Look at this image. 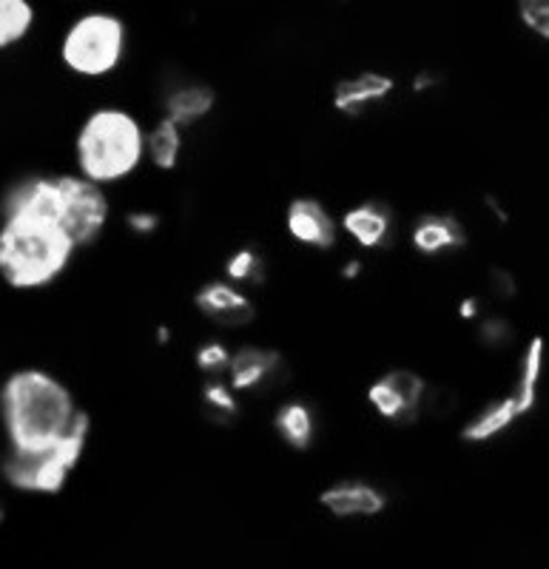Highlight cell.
<instances>
[{
    "mask_svg": "<svg viewBox=\"0 0 549 569\" xmlns=\"http://www.w3.org/2000/svg\"><path fill=\"white\" fill-rule=\"evenodd\" d=\"M83 410L74 385L46 365H14L0 376V447L40 450L52 445Z\"/></svg>",
    "mask_w": 549,
    "mask_h": 569,
    "instance_id": "obj_1",
    "label": "cell"
},
{
    "mask_svg": "<svg viewBox=\"0 0 549 569\" xmlns=\"http://www.w3.org/2000/svg\"><path fill=\"white\" fill-rule=\"evenodd\" d=\"M69 169L111 194L131 186L146 171V117L123 100L86 106L71 126Z\"/></svg>",
    "mask_w": 549,
    "mask_h": 569,
    "instance_id": "obj_2",
    "label": "cell"
},
{
    "mask_svg": "<svg viewBox=\"0 0 549 569\" xmlns=\"http://www.w3.org/2000/svg\"><path fill=\"white\" fill-rule=\"evenodd\" d=\"M83 257L60 222L34 211H0V284L18 297L52 291Z\"/></svg>",
    "mask_w": 549,
    "mask_h": 569,
    "instance_id": "obj_3",
    "label": "cell"
},
{
    "mask_svg": "<svg viewBox=\"0 0 549 569\" xmlns=\"http://www.w3.org/2000/svg\"><path fill=\"white\" fill-rule=\"evenodd\" d=\"M134 32L120 9L100 0L74 7L54 32L52 58L60 74L78 86L114 83L131 63Z\"/></svg>",
    "mask_w": 549,
    "mask_h": 569,
    "instance_id": "obj_4",
    "label": "cell"
},
{
    "mask_svg": "<svg viewBox=\"0 0 549 569\" xmlns=\"http://www.w3.org/2000/svg\"><path fill=\"white\" fill-rule=\"evenodd\" d=\"M94 439V416L89 408L52 445L40 450H3L0 447V487L18 498H58L69 490L89 456Z\"/></svg>",
    "mask_w": 549,
    "mask_h": 569,
    "instance_id": "obj_5",
    "label": "cell"
},
{
    "mask_svg": "<svg viewBox=\"0 0 549 569\" xmlns=\"http://www.w3.org/2000/svg\"><path fill=\"white\" fill-rule=\"evenodd\" d=\"M54 213L80 253H89L114 226V194L78 171L54 169Z\"/></svg>",
    "mask_w": 549,
    "mask_h": 569,
    "instance_id": "obj_6",
    "label": "cell"
},
{
    "mask_svg": "<svg viewBox=\"0 0 549 569\" xmlns=\"http://www.w3.org/2000/svg\"><path fill=\"white\" fill-rule=\"evenodd\" d=\"M365 405L390 427H413L433 410V385L413 368H388L365 385Z\"/></svg>",
    "mask_w": 549,
    "mask_h": 569,
    "instance_id": "obj_7",
    "label": "cell"
},
{
    "mask_svg": "<svg viewBox=\"0 0 549 569\" xmlns=\"http://www.w3.org/2000/svg\"><path fill=\"white\" fill-rule=\"evenodd\" d=\"M191 305H194L197 317L220 333H240V330L251 328L259 317L253 291H246L226 277H213L197 284V291L191 293Z\"/></svg>",
    "mask_w": 549,
    "mask_h": 569,
    "instance_id": "obj_8",
    "label": "cell"
},
{
    "mask_svg": "<svg viewBox=\"0 0 549 569\" xmlns=\"http://www.w3.org/2000/svg\"><path fill=\"white\" fill-rule=\"evenodd\" d=\"M282 231L297 248L308 253H333L342 246L337 211L319 197H293L282 211Z\"/></svg>",
    "mask_w": 549,
    "mask_h": 569,
    "instance_id": "obj_9",
    "label": "cell"
},
{
    "mask_svg": "<svg viewBox=\"0 0 549 569\" xmlns=\"http://www.w3.org/2000/svg\"><path fill=\"white\" fill-rule=\"evenodd\" d=\"M226 379L242 399L266 396L288 379V359H285L282 350L271 348V345H233Z\"/></svg>",
    "mask_w": 549,
    "mask_h": 569,
    "instance_id": "obj_10",
    "label": "cell"
},
{
    "mask_svg": "<svg viewBox=\"0 0 549 569\" xmlns=\"http://www.w3.org/2000/svg\"><path fill=\"white\" fill-rule=\"evenodd\" d=\"M396 94H399L396 74L381 69H359L330 86V109L342 120H362L381 106L393 103Z\"/></svg>",
    "mask_w": 549,
    "mask_h": 569,
    "instance_id": "obj_11",
    "label": "cell"
},
{
    "mask_svg": "<svg viewBox=\"0 0 549 569\" xmlns=\"http://www.w3.org/2000/svg\"><path fill=\"white\" fill-rule=\"evenodd\" d=\"M319 510L333 521H376L390 510V492L370 479H337L325 485L317 496Z\"/></svg>",
    "mask_w": 549,
    "mask_h": 569,
    "instance_id": "obj_12",
    "label": "cell"
},
{
    "mask_svg": "<svg viewBox=\"0 0 549 569\" xmlns=\"http://www.w3.org/2000/svg\"><path fill=\"white\" fill-rule=\"evenodd\" d=\"M339 233L356 253L388 251L396 240V211L385 200H356L337 213Z\"/></svg>",
    "mask_w": 549,
    "mask_h": 569,
    "instance_id": "obj_13",
    "label": "cell"
},
{
    "mask_svg": "<svg viewBox=\"0 0 549 569\" xmlns=\"http://www.w3.org/2000/svg\"><path fill=\"white\" fill-rule=\"evenodd\" d=\"M405 240H408V248L419 259L441 262V259L459 257L470 248V231H467L459 213L421 211L410 220Z\"/></svg>",
    "mask_w": 549,
    "mask_h": 569,
    "instance_id": "obj_14",
    "label": "cell"
},
{
    "mask_svg": "<svg viewBox=\"0 0 549 569\" xmlns=\"http://www.w3.org/2000/svg\"><path fill=\"white\" fill-rule=\"evenodd\" d=\"M220 109V94L208 80L174 78L166 80L157 94V114L169 117L186 131L206 126Z\"/></svg>",
    "mask_w": 549,
    "mask_h": 569,
    "instance_id": "obj_15",
    "label": "cell"
},
{
    "mask_svg": "<svg viewBox=\"0 0 549 569\" xmlns=\"http://www.w3.org/2000/svg\"><path fill=\"white\" fill-rule=\"evenodd\" d=\"M527 419L518 405V399L512 396V390L507 393L492 396L490 401H485L472 416H467L465 425L459 427V439L467 447H487L501 441L505 436H510L521 421Z\"/></svg>",
    "mask_w": 549,
    "mask_h": 569,
    "instance_id": "obj_16",
    "label": "cell"
},
{
    "mask_svg": "<svg viewBox=\"0 0 549 569\" xmlns=\"http://www.w3.org/2000/svg\"><path fill=\"white\" fill-rule=\"evenodd\" d=\"M319 410L308 396H288L277 401L271 413V430L279 445L291 453H310L319 441Z\"/></svg>",
    "mask_w": 549,
    "mask_h": 569,
    "instance_id": "obj_17",
    "label": "cell"
},
{
    "mask_svg": "<svg viewBox=\"0 0 549 569\" xmlns=\"http://www.w3.org/2000/svg\"><path fill=\"white\" fill-rule=\"evenodd\" d=\"M188 137L191 131L177 126L169 117L154 114L146 120V171L160 177L177 174L186 162Z\"/></svg>",
    "mask_w": 549,
    "mask_h": 569,
    "instance_id": "obj_18",
    "label": "cell"
},
{
    "mask_svg": "<svg viewBox=\"0 0 549 569\" xmlns=\"http://www.w3.org/2000/svg\"><path fill=\"white\" fill-rule=\"evenodd\" d=\"M43 27L40 0H0V58L27 49Z\"/></svg>",
    "mask_w": 549,
    "mask_h": 569,
    "instance_id": "obj_19",
    "label": "cell"
},
{
    "mask_svg": "<svg viewBox=\"0 0 549 569\" xmlns=\"http://www.w3.org/2000/svg\"><path fill=\"white\" fill-rule=\"evenodd\" d=\"M543 370H547V342H543L541 333H532V337L521 345L518 368H516V382H512L510 388L527 419L536 413L538 401H541Z\"/></svg>",
    "mask_w": 549,
    "mask_h": 569,
    "instance_id": "obj_20",
    "label": "cell"
},
{
    "mask_svg": "<svg viewBox=\"0 0 549 569\" xmlns=\"http://www.w3.org/2000/svg\"><path fill=\"white\" fill-rule=\"evenodd\" d=\"M220 277L231 279L233 284H240L246 291H259L271 277V262L262 253V248L253 246V242H242L222 259Z\"/></svg>",
    "mask_w": 549,
    "mask_h": 569,
    "instance_id": "obj_21",
    "label": "cell"
},
{
    "mask_svg": "<svg viewBox=\"0 0 549 569\" xmlns=\"http://www.w3.org/2000/svg\"><path fill=\"white\" fill-rule=\"evenodd\" d=\"M200 405L213 425H233L246 413V399L228 385L226 376L202 379L200 385Z\"/></svg>",
    "mask_w": 549,
    "mask_h": 569,
    "instance_id": "obj_22",
    "label": "cell"
},
{
    "mask_svg": "<svg viewBox=\"0 0 549 569\" xmlns=\"http://www.w3.org/2000/svg\"><path fill=\"white\" fill-rule=\"evenodd\" d=\"M472 330H476V342H479V348L487 350V353H505V350H510L518 339L516 325H512V319L505 317V313L485 311L476 322H472Z\"/></svg>",
    "mask_w": 549,
    "mask_h": 569,
    "instance_id": "obj_23",
    "label": "cell"
},
{
    "mask_svg": "<svg viewBox=\"0 0 549 569\" xmlns=\"http://www.w3.org/2000/svg\"><path fill=\"white\" fill-rule=\"evenodd\" d=\"M233 345L226 337H208L191 353V365L202 379H213V376H226L228 362H231Z\"/></svg>",
    "mask_w": 549,
    "mask_h": 569,
    "instance_id": "obj_24",
    "label": "cell"
},
{
    "mask_svg": "<svg viewBox=\"0 0 549 569\" xmlns=\"http://www.w3.org/2000/svg\"><path fill=\"white\" fill-rule=\"evenodd\" d=\"M120 226L134 240H154L157 233L162 231V226H166V217L154 206H131L120 217Z\"/></svg>",
    "mask_w": 549,
    "mask_h": 569,
    "instance_id": "obj_25",
    "label": "cell"
},
{
    "mask_svg": "<svg viewBox=\"0 0 549 569\" xmlns=\"http://www.w3.org/2000/svg\"><path fill=\"white\" fill-rule=\"evenodd\" d=\"M518 27L538 43L549 40V0H516Z\"/></svg>",
    "mask_w": 549,
    "mask_h": 569,
    "instance_id": "obj_26",
    "label": "cell"
},
{
    "mask_svg": "<svg viewBox=\"0 0 549 569\" xmlns=\"http://www.w3.org/2000/svg\"><path fill=\"white\" fill-rule=\"evenodd\" d=\"M487 291H490V297L496 299V302L507 305L518 297V291H521V288H518V279L510 268L496 266V268H490V273H487Z\"/></svg>",
    "mask_w": 549,
    "mask_h": 569,
    "instance_id": "obj_27",
    "label": "cell"
},
{
    "mask_svg": "<svg viewBox=\"0 0 549 569\" xmlns=\"http://www.w3.org/2000/svg\"><path fill=\"white\" fill-rule=\"evenodd\" d=\"M365 271H368V259H365V253H350V257H345L337 268L342 282H359V279H365Z\"/></svg>",
    "mask_w": 549,
    "mask_h": 569,
    "instance_id": "obj_28",
    "label": "cell"
},
{
    "mask_svg": "<svg viewBox=\"0 0 549 569\" xmlns=\"http://www.w3.org/2000/svg\"><path fill=\"white\" fill-rule=\"evenodd\" d=\"M485 311V299H481L479 293H467V297H461L459 302H456V317L465 325H472Z\"/></svg>",
    "mask_w": 549,
    "mask_h": 569,
    "instance_id": "obj_29",
    "label": "cell"
},
{
    "mask_svg": "<svg viewBox=\"0 0 549 569\" xmlns=\"http://www.w3.org/2000/svg\"><path fill=\"white\" fill-rule=\"evenodd\" d=\"M441 74L433 69H425L419 71V74H413V80H410V94H416V98H425V94H433L436 89H441Z\"/></svg>",
    "mask_w": 549,
    "mask_h": 569,
    "instance_id": "obj_30",
    "label": "cell"
},
{
    "mask_svg": "<svg viewBox=\"0 0 549 569\" xmlns=\"http://www.w3.org/2000/svg\"><path fill=\"white\" fill-rule=\"evenodd\" d=\"M171 342H174V330H171V325H157L154 345H160V348H169Z\"/></svg>",
    "mask_w": 549,
    "mask_h": 569,
    "instance_id": "obj_31",
    "label": "cell"
},
{
    "mask_svg": "<svg viewBox=\"0 0 549 569\" xmlns=\"http://www.w3.org/2000/svg\"><path fill=\"white\" fill-rule=\"evenodd\" d=\"M7 518H9V496L7 490L0 487V527L7 525Z\"/></svg>",
    "mask_w": 549,
    "mask_h": 569,
    "instance_id": "obj_32",
    "label": "cell"
},
{
    "mask_svg": "<svg viewBox=\"0 0 549 569\" xmlns=\"http://www.w3.org/2000/svg\"><path fill=\"white\" fill-rule=\"evenodd\" d=\"M58 7H83V3H94V0H52Z\"/></svg>",
    "mask_w": 549,
    "mask_h": 569,
    "instance_id": "obj_33",
    "label": "cell"
}]
</instances>
